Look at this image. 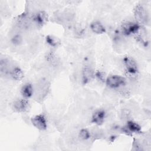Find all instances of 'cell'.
Wrapping results in <instances>:
<instances>
[{
    "mask_svg": "<svg viewBox=\"0 0 151 151\" xmlns=\"http://www.w3.org/2000/svg\"><path fill=\"white\" fill-rule=\"evenodd\" d=\"M22 96L25 99H28L31 97L34 93V90L32 86L29 83H27L24 84L21 90Z\"/></svg>",
    "mask_w": 151,
    "mask_h": 151,
    "instance_id": "9c48e42d",
    "label": "cell"
},
{
    "mask_svg": "<svg viewBox=\"0 0 151 151\" xmlns=\"http://www.w3.org/2000/svg\"><path fill=\"white\" fill-rule=\"evenodd\" d=\"M134 15L136 19L140 22H146L147 19V14L142 6L137 5L134 9Z\"/></svg>",
    "mask_w": 151,
    "mask_h": 151,
    "instance_id": "5b68a950",
    "label": "cell"
},
{
    "mask_svg": "<svg viewBox=\"0 0 151 151\" xmlns=\"http://www.w3.org/2000/svg\"><path fill=\"white\" fill-rule=\"evenodd\" d=\"M33 126L40 130H44L47 129V124L45 116L43 114H38L32 117L31 120Z\"/></svg>",
    "mask_w": 151,
    "mask_h": 151,
    "instance_id": "7a4b0ae2",
    "label": "cell"
},
{
    "mask_svg": "<svg viewBox=\"0 0 151 151\" xmlns=\"http://www.w3.org/2000/svg\"><path fill=\"white\" fill-rule=\"evenodd\" d=\"M47 20V15L44 12H40L33 17V21L37 25H42Z\"/></svg>",
    "mask_w": 151,
    "mask_h": 151,
    "instance_id": "7c38bea8",
    "label": "cell"
},
{
    "mask_svg": "<svg viewBox=\"0 0 151 151\" xmlns=\"http://www.w3.org/2000/svg\"><path fill=\"white\" fill-rule=\"evenodd\" d=\"M79 137L83 140H87L90 137V133L88 130L83 129L79 132Z\"/></svg>",
    "mask_w": 151,
    "mask_h": 151,
    "instance_id": "9a60e30c",
    "label": "cell"
},
{
    "mask_svg": "<svg viewBox=\"0 0 151 151\" xmlns=\"http://www.w3.org/2000/svg\"><path fill=\"white\" fill-rule=\"evenodd\" d=\"M94 76V72L90 67H85L83 70V74H82V78H83V83L84 84L89 83L92 80Z\"/></svg>",
    "mask_w": 151,
    "mask_h": 151,
    "instance_id": "ba28073f",
    "label": "cell"
},
{
    "mask_svg": "<svg viewBox=\"0 0 151 151\" xmlns=\"http://www.w3.org/2000/svg\"><path fill=\"white\" fill-rule=\"evenodd\" d=\"M105 117V111L103 110H99L93 113L92 116V122L97 125H100L104 122Z\"/></svg>",
    "mask_w": 151,
    "mask_h": 151,
    "instance_id": "8992f818",
    "label": "cell"
},
{
    "mask_svg": "<svg viewBox=\"0 0 151 151\" xmlns=\"http://www.w3.org/2000/svg\"><path fill=\"white\" fill-rule=\"evenodd\" d=\"M124 64L126 70L129 74L135 75L138 70L137 65L136 61L130 57H126L124 58Z\"/></svg>",
    "mask_w": 151,
    "mask_h": 151,
    "instance_id": "3957f363",
    "label": "cell"
},
{
    "mask_svg": "<svg viewBox=\"0 0 151 151\" xmlns=\"http://www.w3.org/2000/svg\"><path fill=\"white\" fill-rule=\"evenodd\" d=\"M22 41V39H21V37L19 35H16L14 37V38H13V42L15 44H19Z\"/></svg>",
    "mask_w": 151,
    "mask_h": 151,
    "instance_id": "2e32d148",
    "label": "cell"
},
{
    "mask_svg": "<svg viewBox=\"0 0 151 151\" xmlns=\"http://www.w3.org/2000/svg\"><path fill=\"white\" fill-rule=\"evenodd\" d=\"M140 29V25L138 23L127 22L123 24L122 27V32L125 35H130L137 33Z\"/></svg>",
    "mask_w": 151,
    "mask_h": 151,
    "instance_id": "277c9868",
    "label": "cell"
},
{
    "mask_svg": "<svg viewBox=\"0 0 151 151\" xmlns=\"http://www.w3.org/2000/svg\"><path fill=\"white\" fill-rule=\"evenodd\" d=\"M106 83L110 88H117L125 85L126 80L120 76L112 75L106 78Z\"/></svg>",
    "mask_w": 151,
    "mask_h": 151,
    "instance_id": "6da1fadb",
    "label": "cell"
},
{
    "mask_svg": "<svg viewBox=\"0 0 151 151\" xmlns=\"http://www.w3.org/2000/svg\"><path fill=\"white\" fill-rule=\"evenodd\" d=\"M29 102L25 99L17 100L14 104L15 110L18 112H24L28 109Z\"/></svg>",
    "mask_w": 151,
    "mask_h": 151,
    "instance_id": "52a82bcc",
    "label": "cell"
},
{
    "mask_svg": "<svg viewBox=\"0 0 151 151\" xmlns=\"http://www.w3.org/2000/svg\"><path fill=\"white\" fill-rule=\"evenodd\" d=\"M90 28L93 32L97 34H103L106 31L104 27L98 21L93 22L90 25Z\"/></svg>",
    "mask_w": 151,
    "mask_h": 151,
    "instance_id": "30bf717a",
    "label": "cell"
},
{
    "mask_svg": "<svg viewBox=\"0 0 151 151\" xmlns=\"http://www.w3.org/2000/svg\"><path fill=\"white\" fill-rule=\"evenodd\" d=\"M12 78L17 81H19L24 77V73L20 68L18 67H14L9 72Z\"/></svg>",
    "mask_w": 151,
    "mask_h": 151,
    "instance_id": "8fae6325",
    "label": "cell"
},
{
    "mask_svg": "<svg viewBox=\"0 0 151 151\" xmlns=\"http://www.w3.org/2000/svg\"><path fill=\"white\" fill-rule=\"evenodd\" d=\"M126 128L129 131L133 133H139L141 130L140 126L137 123L133 121H128L127 122Z\"/></svg>",
    "mask_w": 151,
    "mask_h": 151,
    "instance_id": "4fadbf2b",
    "label": "cell"
},
{
    "mask_svg": "<svg viewBox=\"0 0 151 151\" xmlns=\"http://www.w3.org/2000/svg\"><path fill=\"white\" fill-rule=\"evenodd\" d=\"M46 40L47 43L52 47H56L60 44V40L57 38V37L52 35L47 36L46 38Z\"/></svg>",
    "mask_w": 151,
    "mask_h": 151,
    "instance_id": "5bb4252c",
    "label": "cell"
}]
</instances>
